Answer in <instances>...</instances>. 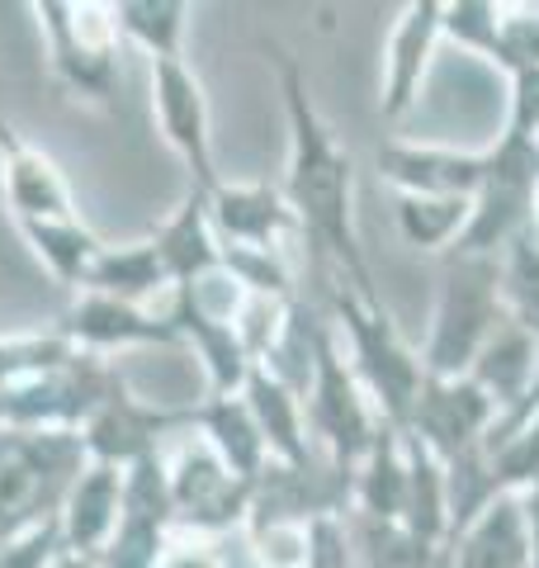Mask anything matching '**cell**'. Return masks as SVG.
Here are the masks:
<instances>
[{"mask_svg": "<svg viewBox=\"0 0 539 568\" xmlns=\"http://www.w3.org/2000/svg\"><path fill=\"white\" fill-rule=\"evenodd\" d=\"M379 175L398 194H459V200H474L482 185V152L388 138L379 148Z\"/></svg>", "mask_w": 539, "mask_h": 568, "instance_id": "16", "label": "cell"}, {"mask_svg": "<svg viewBox=\"0 0 539 568\" xmlns=\"http://www.w3.org/2000/svg\"><path fill=\"white\" fill-rule=\"evenodd\" d=\"M190 6L185 0H119L114 24L119 39L148 52V62L161 58H185V33H190Z\"/></svg>", "mask_w": 539, "mask_h": 568, "instance_id": "27", "label": "cell"}, {"mask_svg": "<svg viewBox=\"0 0 539 568\" xmlns=\"http://www.w3.org/2000/svg\"><path fill=\"white\" fill-rule=\"evenodd\" d=\"M308 342H313V369H308V384H303L308 436H313L322 459H332L336 469L355 474V465L369 455L374 440H379L384 417L374 413L369 394L359 388L346 351H340V336L332 327V317L313 313Z\"/></svg>", "mask_w": 539, "mask_h": 568, "instance_id": "6", "label": "cell"}, {"mask_svg": "<svg viewBox=\"0 0 539 568\" xmlns=\"http://www.w3.org/2000/svg\"><path fill=\"white\" fill-rule=\"evenodd\" d=\"M407 511V436L384 426L369 455L355 465L350 478V517L403 521Z\"/></svg>", "mask_w": 539, "mask_h": 568, "instance_id": "23", "label": "cell"}, {"mask_svg": "<svg viewBox=\"0 0 539 568\" xmlns=\"http://www.w3.org/2000/svg\"><path fill=\"white\" fill-rule=\"evenodd\" d=\"M0 204H6L10 223H58L81 219L77 194H71L62 166L29 142L14 123L0 114Z\"/></svg>", "mask_w": 539, "mask_h": 568, "instance_id": "12", "label": "cell"}, {"mask_svg": "<svg viewBox=\"0 0 539 568\" xmlns=\"http://www.w3.org/2000/svg\"><path fill=\"white\" fill-rule=\"evenodd\" d=\"M535 417H539V351H535V379H530V388H526V398H520V407H516V413H511V417H501V422L492 426L488 436H507V432H520V426H526V422H535Z\"/></svg>", "mask_w": 539, "mask_h": 568, "instance_id": "36", "label": "cell"}, {"mask_svg": "<svg viewBox=\"0 0 539 568\" xmlns=\"http://www.w3.org/2000/svg\"><path fill=\"white\" fill-rule=\"evenodd\" d=\"M398 233L411 252H455L464 227H469L474 200L459 194H398Z\"/></svg>", "mask_w": 539, "mask_h": 568, "instance_id": "29", "label": "cell"}, {"mask_svg": "<svg viewBox=\"0 0 539 568\" xmlns=\"http://www.w3.org/2000/svg\"><path fill=\"white\" fill-rule=\"evenodd\" d=\"M497 417H501L497 403L482 394L469 375H459V379L426 375L421 398H417V407H411L403 436L421 440V446L436 455L440 465H449V459H459L464 450L482 446L488 432L497 426Z\"/></svg>", "mask_w": 539, "mask_h": 568, "instance_id": "11", "label": "cell"}, {"mask_svg": "<svg viewBox=\"0 0 539 568\" xmlns=\"http://www.w3.org/2000/svg\"><path fill=\"white\" fill-rule=\"evenodd\" d=\"M166 488H171L175 536L218 540L227 530L246 526L251 484L232 474L218 459V450H213L204 436H194L190 426H185V436L175 440V450L166 455Z\"/></svg>", "mask_w": 539, "mask_h": 568, "instance_id": "7", "label": "cell"}, {"mask_svg": "<svg viewBox=\"0 0 539 568\" xmlns=\"http://www.w3.org/2000/svg\"><path fill=\"white\" fill-rule=\"evenodd\" d=\"M156 568H227L218 540H204V536H175L166 545Z\"/></svg>", "mask_w": 539, "mask_h": 568, "instance_id": "35", "label": "cell"}, {"mask_svg": "<svg viewBox=\"0 0 539 568\" xmlns=\"http://www.w3.org/2000/svg\"><path fill=\"white\" fill-rule=\"evenodd\" d=\"M43 33V58L67 100L85 110L119 104V24L104 0H39L29 6Z\"/></svg>", "mask_w": 539, "mask_h": 568, "instance_id": "5", "label": "cell"}, {"mask_svg": "<svg viewBox=\"0 0 539 568\" xmlns=\"http://www.w3.org/2000/svg\"><path fill=\"white\" fill-rule=\"evenodd\" d=\"M85 465L81 432L0 426V545L58 517Z\"/></svg>", "mask_w": 539, "mask_h": 568, "instance_id": "4", "label": "cell"}, {"mask_svg": "<svg viewBox=\"0 0 539 568\" xmlns=\"http://www.w3.org/2000/svg\"><path fill=\"white\" fill-rule=\"evenodd\" d=\"M175 540L171 488H166V450L138 459L123 469V507L110 545H104V568H156L166 545Z\"/></svg>", "mask_w": 539, "mask_h": 568, "instance_id": "10", "label": "cell"}, {"mask_svg": "<svg viewBox=\"0 0 539 568\" xmlns=\"http://www.w3.org/2000/svg\"><path fill=\"white\" fill-rule=\"evenodd\" d=\"M440 39H445V6L440 0H411L403 20L393 24L388 52H384V95H379L384 119L398 123L403 114H411V104L421 100L426 71Z\"/></svg>", "mask_w": 539, "mask_h": 568, "instance_id": "15", "label": "cell"}, {"mask_svg": "<svg viewBox=\"0 0 539 568\" xmlns=\"http://www.w3.org/2000/svg\"><path fill=\"white\" fill-rule=\"evenodd\" d=\"M535 526V559H530V568H539V521H530Z\"/></svg>", "mask_w": 539, "mask_h": 568, "instance_id": "40", "label": "cell"}, {"mask_svg": "<svg viewBox=\"0 0 539 568\" xmlns=\"http://www.w3.org/2000/svg\"><path fill=\"white\" fill-rule=\"evenodd\" d=\"M6 403H10V384L0 379V426H6Z\"/></svg>", "mask_w": 539, "mask_h": 568, "instance_id": "38", "label": "cell"}, {"mask_svg": "<svg viewBox=\"0 0 539 568\" xmlns=\"http://www.w3.org/2000/svg\"><path fill=\"white\" fill-rule=\"evenodd\" d=\"M119 507H123V469L95 465V459H90V465L81 469V478L71 484L62 511H58L62 549L100 559L104 545H110V536H114V526H119Z\"/></svg>", "mask_w": 539, "mask_h": 568, "instance_id": "20", "label": "cell"}, {"mask_svg": "<svg viewBox=\"0 0 539 568\" xmlns=\"http://www.w3.org/2000/svg\"><path fill=\"white\" fill-rule=\"evenodd\" d=\"M14 233L24 237V246L33 252V261L62 284V290L81 294V284L90 275V265L100 256V237L90 233L85 219H58V223H20Z\"/></svg>", "mask_w": 539, "mask_h": 568, "instance_id": "26", "label": "cell"}, {"mask_svg": "<svg viewBox=\"0 0 539 568\" xmlns=\"http://www.w3.org/2000/svg\"><path fill=\"white\" fill-rule=\"evenodd\" d=\"M507 81H511V95H507V123L501 129L539 142V67L516 71Z\"/></svg>", "mask_w": 539, "mask_h": 568, "instance_id": "34", "label": "cell"}, {"mask_svg": "<svg viewBox=\"0 0 539 568\" xmlns=\"http://www.w3.org/2000/svg\"><path fill=\"white\" fill-rule=\"evenodd\" d=\"M492 67H501L507 77L539 67V6H497Z\"/></svg>", "mask_w": 539, "mask_h": 568, "instance_id": "31", "label": "cell"}, {"mask_svg": "<svg viewBox=\"0 0 539 568\" xmlns=\"http://www.w3.org/2000/svg\"><path fill=\"white\" fill-rule=\"evenodd\" d=\"M535 351H539V342H535L526 327H516V323L497 327L492 342L478 351L469 379L497 403L501 417H511L516 407H520V398H526V388H530V379H535ZM501 417H497V422H501Z\"/></svg>", "mask_w": 539, "mask_h": 568, "instance_id": "25", "label": "cell"}, {"mask_svg": "<svg viewBox=\"0 0 539 568\" xmlns=\"http://www.w3.org/2000/svg\"><path fill=\"white\" fill-rule=\"evenodd\" d=\"M152 246H156V256L171 275V290H185V284L204 280L209 271H218L223 242H218V233H213V219H209V194L185 190V200L156 223Z\"/></svg>", "mask_w": 539, "mask_h": 568, "instance_id": "19", "label": "cell"}, {"mask_svg": "<svg viewBox=\"0 0 539 568\" xmlns=\"http://www.w3.org/2000/svg\"><path fill=\"white\" fill-rule=\"evenodd\" d=\"M507 304H501V256H445L436 313L421 346V369L436 379L469 375L478 351L492 342L497 327H507Z\"/></svg>", "mask_w": 539, "mask_h": 568, "instance_id": "3", "label": "cell"}, {"mask_svg": "<svg viewBox=\"0 0 539 568\" xmlns=\"http://www.w3.org/2000/svg\"><path fill=\"white\" fill-rule=\"evenodd\" d=\"M58 332L67 336L77 351L85 355H119L133 346H180V332L171 323V313L156 308H138L123 298H104V294H77L58 317Z\"/></svg>", "mask_w": 539, "mask_h": 568, "instance_id": "13", "label": "cell"}, {"mask_svg": "<svg viewBox=\"0 0 539 568\" xmlns=\"http://www.w3.org/2000/svg\"><path fill=\"white\" fill-rule=\"evenodd\" d=\"M501 304L516 327H526L539 342V237L520 233L501 252Z\"/></svg>", "mask_w": 539, "mask_h": 568, "instance_id": "30", "label": "cell"}, {"mask_svg": "<svg viewBox=\"0 0 539 568\" xmlns=\"http://www.w3.org/2000/svg\"><path fill=\"white\" fill-rule=\"evenodd\" d=\"M445 39L459 43L464 52L492 62L497 52V6L492 0H455L445 6Z\"/></svg>", "mask_w": 539, "mask_h": 568, "instance_id": "32", "label": "cell"}, {"mask_svg": "<svg viewBox=\"0 0 539 568\" xmlns=\"http://www.w3.org/2000/svg\"><path fill=\"white\" fill-rule=\"evenodd\" d=\"M152 114L166 148L190 171V190H213L223 181L218 156H213V123H209V95L204 81L194 77L185 58H161L152 62Z\"/></svg>", "mask_w": 539, "mask_h": 568, "instance_id": "8", "label": "cell"}, {"mask_svg": "<svg viewBox=\"0 0 539 568\" xmlns=\"http://www.w3.org/2000/svg\"><path fill=\"white\" fill-rule=\"evenodd\" d=\"M242 398L256 417L265 450L275 465H313L317 446L308 436V417H303V394L294 384H284L270 365H251V375L242 384Z\"/></svg>", "mask_w": 539, "mask_h": 568, "instance_id": "18", "label": "cell"}, {"mask_svg": "<svg viewBox=\"0 0 539 568\" xmlns=\"http://www.w3.org/2000/svg\"><path fill=\"white\" fill-rule=\"evenodd\" d=\"M171 323L180 332V346L194 351V361L204 365L209 394H242V384L251 375V355L237 336V323H218L171 298Z\"/></svg>", "mask_w": 539, "mask_h": 568, "instance_id": "24", "label": "cell"}, {"mask_svg": "<svg viewBox=\"0 0 539 568\" xmlns=\"http://www.w3.org/2000/svg\"><path fill=\"white\" fill-rule=\"evenodd\" d=\"M48 568H104L100 559H90V555H71V549H62L58 559H52Z\"/></svg>", "mask_w": 539, "mask_h": 568, "instance_id": "37", "label": "cell"}, {"mask_svg": "<svg viewBox=\"0 0 539 568\" xmlns=\"http://www.w3.org/2000/svg\"><path fill=\"white\" fill-rule=\"evenodd\" d=\"M530 233L539 237V190H535V209H530Z\"/></svg>", "mask_w": 539, "mask_h": 568, "instance_id": "39", "label": "cell"}, {"mask_svg": "<svg viewBox=\"0 0 539 568\" xmlns=\"http://www.w3.org/2000/svg\"><path fill=\"white\" fill-rule=\"evenodd\" d=\"M185 426H190V407H156L148 398H138L129 379H119L104 394V403L85 417L81 446L95 465L133 469L138 459L166 450V436L185 432Z\"/></svg>", "mask_w": 539, "mask_h": 568, "instance_id": "9", "label": "cell"}, {"mask_svg": "<svg viewBox=\"0 0 539 568\" xmlns=\"http://www.w3.org/2000/svg\"><path fill=\"white\" fill-rule=\"evenodd\" d=\"M190 432L204 436L213 450H218L223 465L246 478V484H256L261 469L270 465V450H265V436L256 417H251V407L242 394H209L204 403L190 407Z\"/></svg>", "mask_w": 539, "mask_h": 568, "instance_id": "21", "label": "cell"}, {"mask_svg": "<svg viewBox=\"0 0 539 568\" xmlns=\"http://www.w3.org/2000/svg\"><path fill=\"white\" fill-rule=\"evenodd\" d=\"M346 530L359 568H445V545L421 540L403 521L346 517Z\"/></svg>", "mask_w": 539, "mask_h": 568, "instance_id": "28", "label": "cell"}, {"mask_svg": "<svg viewBox=\"0 0 539 568\" xmlns=\"http://www.w3.org/2000/svg\"><path fill=\"white\" fill-rule=\"evenodd\" d=\"M332 327L340 336V351H346L359 388L374 403V413L384 417V426L403 432L426 384L421 351H411L403 332L393 327L388 308L374 294H359L350 280L332 284Z\"/></svg>", "mask_w": 539, "mask_h": 568, "instance_id": "2", "label": "cell"}, {"mask_svg": "<svg viewBox=\"0 0 539 568\" xmlns=\"http://www.w3.org/2000/svg\"><path fill=\"white\" fill-rule=\"evenodd\" d=\"M209 219L223 246L246 252H284V242L298 233L289 200L270 181H218L209 190Z\"/></svg>", "mask_w": 539, "mask_h": 568, "instance_id": "14", "label": "cell"}, {"mask_svg": "<svg viewBox=\"0 0 539 568\" xmlns=\"http://www.w3.org/2000/svg\"><path fill=\"white\" fill-rule=\"evenodd\" d=\"M62 555V521L52 517L43 526H29L24 536L0 545V568H48Z\"/></svg>", "mask_w": 539, "mask_h": 568, "instance_id": "33", "label": "cell"}, {"mask_svg": "<svg viewBox=\"0 0 539 568\" xmlns=\"http://www.w3.org/2000/svg\"><path fill=\"white\" fill-rule=\"evenodd\" d=\"M81 294H104V298H123V304H138V308H156V298H171L175 290L148 237V242H104L81 284Z\"/></svg>", "mask_w": 539, "mask_h": 568, "instance_id": "22", "label": "cell"}, {"mask_svg": "<svg viewBox=\"0 0 539 568\" xmlns=\"http://www.w3.org/2000/svg\"><path fill=\"white\" fill-rule=\"evenodd\" d=\"M535 526L520 493L497 497L445 545V568H530Z\"/></svg>", "mask_w": 539, "mask_h": 568, "instance_id": "17", "label": "cell"}, {"mask_svg": "<svg viewBox=\"0 0 539 568\" xmlns=\"http://www.w3.org/2000/svg\"><path fill=\"white\" fill-rule=\"evenodd\" d=\"M279 71V95H284V123H289V166H284V200H289L298 233L308 237L317 256L332 261L336 280H350L359 294H374V275L359 246L355 227V162L350 152L336 142L332 123L322 119L317 100L308 91V77L294 62V52H284L279 43H270Z\"/></svg>", "mask_w": 539, "mask_h": 568, "instance_id": "1", "label": "cell"}]
</instances>
